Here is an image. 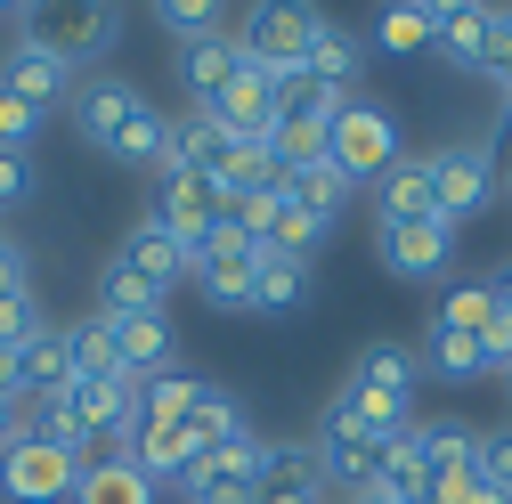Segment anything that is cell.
Here are the masks:
<instances>
[{
  "instance_id": "obj_1",
  "label": "cell",
  "mask_w": 512,
  "mask_h": 504,
  "mask_svg": "<svg viewBox=\"0 0 512 504\" xmlns=\"http://www.w3.org/2000/svg\"><path fill=\"white\" fill-rule=\"evenodd\" d=\"M326 163L350 179V187H366V179H382L399 163V122H391V106H374V98H342L334 106V122H326Z\"/></svg>"
},
{
  "instance_id": "obj_2",
  "label": "cell",
  "mask_w": 512,
  "mask_h": 504,
  "mask_svg": "<svg viewBox=\"0 0 512 504\" xmlns=\"http://www.w3.org/2000/svg\"><path fill=\"white\" fill-rule=\"evenodd\" d=\"M82 488V456H66L57 439H9L0 448V496L9 504H74Z\"/></svg>"
},
{
  "instance_id": "obj_3",
  "label": "cell",
  "mask_w": 512,
  "mask_h": 504,
  "mask_svg": "<svg viewBox=\"0 0 512 504\" xmlns=\"http://www.w3.org/2000/svg\"><path fill=\"white\" fill-rule=\"evenodd\" d=\"M317 33H326V17H317V9L269 0V9H252V17H244L236 49L252 57V66H269V74H301V66H309V49H317Z\"/></svg>"
},
{
  "instance_id": "obj_4",
  "label": "cell",
  "mask_w": 512,
  "mask_h": 504,
  "mask_svg": "<svg viewBox=\"0 0 512 504\" xmlns=\"http://www.w3.org/2000/svg\"><path fill=\"white\" fill-rule=\"evenodd\" d=\"M25 41H41L49 57H66V66L82 74L90 57H106L122 41V17L114 9H25Z\"/></svg>"
},
{
  "instance_id": "obj_5",
  "label": "cell",
  "mask_w": 512,
  "mask_h": 504,
  "mask_svg": "<svg viewBox=\"0 0 512 504\" xmlns=\"http://www.w3.org/2000/svg\"><path fill=\"white\" fill-rule=\"evenodd\" d=\"M252 269H261V244H252V236H236L228 220L204 236V252H196V277H187V285H196L212 309H252Z\"/></svg>"
},
{
  "instance_id": "obj_6",
  "label": "cell",
  "mask_w": 512,
  "mask_h": 504,
  "mask_svg": "<svg viewBox=\"0 0 512 504\" xmlns=\"http://www.w3.org/2000/svg\"><path fill=\"white\" fill-rule=\"evenodd\" d=\"M196 114H212L236 147H269V131H277V74L244 57V66H236V82H228L212 106H196Z\"/></svg>"
},
{
  "instance_id": "obj_7",
  "label": "cell",
  "mask_w": 512,
  "mask_h": 504,
  "mask_svg": "<svg viewBox=\"0 0 512 504\" xmlns=\"http://www.w3.org/2000/svg\"><path fill=\"white\" fill-rule=\"evenodd\" d=\"M155 220H163L187 252H204V236L228 220L220 179H204V171H163V187H155Z\"/></svg>"
},
{
  "instance_id": "obj_8",
  "label": "cell",
  "mask_w": 512,
  "mask_h": 504,
  "mask_svg": "<svg viewBox=\"0 0 512 504\" xmlns=\"http://www.w3.org/2000/svg\"><path fill=\"white\" fill-rule=\"evenodd\" d=\"M488 196H496V163L480 147H439L431 155V204H439L447 228L472 220V212H488Z\"/></svg>"
},
{
  "instance_id": "obj_9",
  "label": "cell",
  "mask_w": 512,
  "mask_h": 504,
  "mask_svg": "<svg viewBox=\"0 0 512 504\" xmlns=\"http://www.w3.org/2000/svg\"><path fill=\"white\" fill-rule=\"evenodd\" d=\"M114 261L131 269L139 285H155L163 301H171V285H187V277H196V252H187V244H179V236H171L155 212H147L131 236H122V244H114Z\"/></svg>"
},
{
  "instance_id": "obj_10",
  "label": "cell",
  "mask_w": 512,
  "mask_h": 504,
  "mask_svg": "<svg viewBox=\"0 0 512 504\" xmlns=\"http://www.w3.org/2000/svg\"><path fill=\"white\" fill-rule=\"evenodd\" d=\"M74 82H82V74L66 66V57H49V49L25 41V33H17V49H9V66H0V90H17V98L41 106V114H49V106H74Z\"/></svg>"
},
{
  "instance_id": "obj_11",
  "label": "cell",
  "mask_w": 512,
  "mask_h": 504,
  "mask_svg": "<svg viewBox=\"0 0 512 504\" xmlns=\"http://www.w3.org/2000/svg\"><path fill=\"white\" fill-rule=\"evenodd\" d=\"M147 98L131 90V82H114V74H90V82H74V131L90 139V147H114L122 139V122H131Z\"/></svg>"
},
{
  "instance_id": "obj_12",
  "label": "cell",
  "mask_w": 512,
  "mask_h": 504,
  "mask_svg": "<svg viewBox=\"0 0 512 504\" xmlns=\"http://www.w3.org/2000/svg\"><path fill=\"white\" fill-rule=\"evenodd\" d=\"M447 261H456V228H447V220L382 228V269H391V277H439Z\"/></svg>"
},
{
  "instance_id": "obj_13",
  "label": "cell",
  "mask_w": 512,
  "mask_h": 504,
  "mask_svg": "<svg viewBox=\"0 0 512 504\" xmlns=\"http://www.w3.org/2000/svg\"><path fill=\"white\" fill-rule=\"evenodd\" d=\"M326 431L358 439V448H391V439L407 431V407H399V399H374V391H358V383H342V399L326 407Z\"/></svg>"
},
{
  "instance_id": "obj_14",
  "label": "cell",
  "mask_w": 512,
  "mask_h": 504,
  "mask_svg": "<svg viewBox=\"0 0 512 504\" xmlns=\"http://www.w3.org/2000/svg\"><path fill=\"white\" fill-rule=\"evenodd\" d=\"M374 212H382V228L439 220V204H431V155H399L391 171H382L374 179Z\"/></svg>"
},
{
  "instance_id": "obj_15",
  "label": "cell",
  "mask_w": 512,
  "mask_h": 504,
  "mask_svg": "<svg viewBox=\"0 0 512 504\" xmlns=\"http://www.w3.org/2000/svg\"><path fill=\"white\" fill-rule=\"evenodd\" d=\"M114 358H122V374H139V383L171 374V366H179V334H171V318H163V309H155V318H122V326H114Z\"/></svg>"
},
{
  "instance_id": "obj_16",
  "label": "cell",
  "mask_w": 512,
  "mask_h": 504,
  "mask_svg": "<svg viewBox=\"0 0 512 504\" xmlns=\"http://www.w3.org/2000/svg\"><path fill=\"white\" fill-rule=\"evenodd\" d=\"M439 49L456 57L464 74H488V66H496V9H480V0L439 9Z\"/></svg>"
},
{
  "instance_id": "obj_17",
  "label": "cell",
  "mask_w": 512,
  "mask_h": 504,
  "mask_svg": "<svg viewBox=\"0 0 512 504\" xmlns=\"http://www.w3.org/2000/svg\"><path fill=\"white\" fill-rule=\"evenodd\" d=\"M261 212H269V236H261V252H285V261H301V269H309V252L326 244V228H334L326 212L293 204L285 187H277V196H261Z\"/></svg>"
},
{
  "instance_id": "obj_18",
  "label": "cell",
  "mask_w": 512,
  "mask_h": 504,
  "mask_svg": "<svg viewBox=\"0 0 512 504\" xmlns=\"http://www.w3.org/2000/svg\"><path fill=\"white\" fill-rule=\"evenodd\" d=\"M66 383H74V350H66V326H49V334H33L17 350V391H25V407H41Z\"/></svg>"
},
{
  "instance_id": "obj_19",
  "label": "cell",
  "mask_w": 512,
  "mask_h": 504,
  "mask_svg": "<svg viewBox=\"0 0 512 504\" xmlns=\"http://www.w3.org/2000/svg\"><path fill=\"white\" fill-rule=\"evenodd\" d=\"M252 504H326L317 448H269V472H261V488H252Z\"/></svg>"
},
{
  "instance_id": "obj_20",
  "label": "cell",
  "mask_w": 512,
  "mask_h": 504,
  "mask_svg": "<svg viewBox=\"0 0 512 504\" xmlns=\"http://www.w3.org/2000/svg\"><path fill=\"white\" fill-rule=\"evenodd\" d=\"M74 504H155V480L139 472V456H90L82 464V488H74Z\"/></svg>"
},
{
  "instance_id": "obj_21",
  "label": "cell",
  "mask_w": 512,
  "mask_h": 504,
  "mask_svg": "<svg viewBox=\"0 0 512 504\" xmlns=\"http://www.w3.org/2000/svg\"><path fill=\"white\" fill-rule=\"evenodd\" d=\"M415 374H423V350H407V342H374L366 358H358V374H350V383L358 391H374V399H415Z\"/></svg>"
},
{
  "instance_id": "obj_22",
  "label": "cell",
  "mask_w": 512,
  "mask_h": 504,
  "mask_svg": "<svg viewBox=\"0 0 512 504\" xmlns=\"http://www.w3.org/2000/svg\"><path fill=\"white\" fill-rule=\"evenodd\" d=\"M236 66H244L236 33H212V41H196V49H179V74H187V90H196V106H212V98L236 82Z\"/></svg>"
},
{
  "instance_id": "obj_23",
  "label": "cell",
  "mask_w": 512,
  "mask_h": 504,
  "mask_svg": "<svg viewBox=\"0 0 512 504\" xmlns=\"http://www.w3.org/2000/svg\"><path fill=\"white\" fill-rule=\"evenodd\" d=\"M496 318H504V309H496V285H488V277L447 285V301H439V326H447V334H472V342H488Z\"/></svg>"
},
{
  "instance_id": "obj_24",
  "label": "cell",
  "mask_w": 512,
  "mask_h": 504,
  "mask_svg": "<svg viewBox=\"0 0 512 504\" xmlns=\"http://www.w3.org/2000/svg\"><path fill=\"white\" fill-rule=\"evenodd\" d=\"M415 448H423V488H431V480H464V472H472V448H480V431H464V423H431V431H415Z\"/></svg>"
},
{
  "instance_id": "obj_25",
  "label": "cell",
  "mask_w": 512,
  "mask_h": 504,
  "mask_svg": "<svg viewBox=\"0 0 512 504\" xmlns=\"http://www.w3.org/2000/svg\"><path fill=\"white\" fill-rule=\"evenodd\" d=\"M155 309H163V293H155V285H139L122 261H106V277H98V309H90V318L122 326V318H155Z\"/></svg>"
},
{
  "instance_id": "obj_26",
  "label": "cell",
  "mask_w": 512,
  "mask_h": 504,
  "mask_svg": "<svg viewBox=\"0 0 512 504\" xmlns=\"http://www.w3.org/2000/svg\"><path fill=\"white\" fill-rule=\"evenodd\" d=\"M423 366L439 374V383H480V374H488V342H472V334H447V326H431V342H423Z\"/></svg>"
},
{
  "instance_id": "obj_27",
  "label": "cell",
  "mask_w": 512,
  "mask_h": 504,
  "mask_svg": "<svg viewBox=\"0 0 512 504\" xmlns=\"http://www.w3.org/2000/svg\"><path fill=\"white\" fill-rule=\"evenodd\" d=\"M66 350H74V383H114V374H122V358H114V326H106V318L66 326Z\"/></svg>"
},
{
  "instance_id": "obj_28",
  "label": "cell",
  "mask_w": 512,
  "mask_h": 504,
  "mask_svg": "<svg viewBox=\"0 0 512 504\" xmlns=\"http://www.w3.org/2000/svg\"><path fill=\"white\" fill-rule=\"evenodd\" d=\"M204 374H187V366H171V374H155L147 383V423H196V407H204Z\"/></svg>"
},
{
  "instance_id": "obj_29",
  "label": "cell",
  "mask_w": 512,
  "mask_h": 504,
  "mask_svg": "<svg viewBox=\"0 0 512 504\" xmlns=\"http://www.w3.org/2000/svg\"><path fill=\"white\" fill-rule=\"evenodd\" d=\"M285 196H293V204H309V212H326V220H334V212L350 204V179H342V171H334L326 155H317V163H293V171H285Z\"/></svg>"
},
{
  "instance_id": "obj_30",
  "label": "cell",
  "mask_w": 512,
  "mask_h": 504,
  "mask_svg": "<svg viewBox=\"0 0 512 504\" xmlns=\"http://www.w3.org/2000/svg\"><path fill=\"white\" fill-rule=\"evenodd\" d=\"M301 74L350 98V74H358V33H342V25L326 17V33H317V49H309V66H301Z\"/></svg>"
},
{
  "instance_id": "obj_31",
  "label": "cell",
  "mask_w": 512,
  "mask_h": 504,
  "mask_svg": "<svg viewBox=\"0 0 512 504\" xmlns=\"http://www.w3.org/2000/svg\"><path fill=\"white\" fill-rule=\"evenodd\" d=\"M374 41L382 49H431L439 41V9H431V0H399V9H382V25H374Z\"/></svg>"
},
{
  "instance_id": "obj_32",
  "label": "cell",
  "mask_w": 512,
  "mask_h": 504,
  "mask_svg": "<svg viewBox=\"0 0 512 504\" xmlns=\"http://www.w3.org/2000/svg\"><path fill=\"white\" fill-rule=\"evenodd\" d=\"M309 285L301 261H285V252H261V269H252V309H293Z\"/></svg>"
},
{
  "instance_id": "obj_33",
  "label": "cell",
  "mask_w": 512,
  "mask_h": 504,
  "mask_svg": "<svg viewBox=\"0 0 512 504\" xmlns=\"http://www.w3.org/2000/svg\"><path fill=\"white\" fill-rule=\"evenodd\" d=\"M163 33L179 41V49H196V41H212V33H228V9H212V0H163Z\"/></svg>"
},
{
  "instance_id": "obj_34",
  "label": "cell",
  "mask_w": 512,
  "mask_h": 504,
  "mask_svg": "<svg viewBox=\"0 0 512 504\" xmlns=\"http://www.w3.org/2000/svg\"><path fill=\"white\" fill-rule=\"evenodd\" d=\"M33 334H49L41 293H33V285H25V293H0V350H25Z\"/></svg>"
},
{
  "instance_id": "obj_35",
  "label": "cell",
  "mask_w": 512,
  "mask_h": 504,
  "mask_svg": "<svg viewBox=\"0 0 512 504\" xmlns=\"http://www.w3.org/2000/svg\"><path fill=\"white\" fill-rule=\"evenodd\" d=\"M33 187H41L33 155H25V147H0V220H9V212H25V204H33Z\"/></svg>"
},
{
  "instance_id": "obj_36",
  "label": "cell",
  "mask_w": 512,
  "mask_h": 504,
  "mask_svg": "<svg viewBox=\"0 0 512 504\" xmlns=\"http://www.w3.org/2000/svg\"><path fill=\"white\" fill-rule=\"evenodd\" d=\"M187 431H196L204 448H220V439H236V431H244V415H236V399H228V391L212 383V391H204V407H196V423H187Z\"/></svg>"
},
{
  "instance_id": "obj_37",
  "label": "cell",
  "mask_w": 512,
  "mask_h": 504,
  "mask_svg": "<svg viewBox=\"0 0 512 504\" xmlns=\"http://www.w3.org/2000/svg\"><path fill=\"white\" fill-rule=\"evenodd\" d=\"M41 122H49L41 106H25L17 90H0V147H25V155H33V139H41Z\"/></svg>"
},
{
  "instance_id": "obj_38",
  "label": "cell",
  "mask_w": 512,
  "mask_h": 504,
  "mask_svg": "<svg viewBox=\"0 0 512 504\" xmlns=\"http://www.w3.org/2000/svg\"><path fill=\"white\" fill-rule=\"evenodd\" d=\"M33 277H25V252L17 244H0V293H25Z\"/></svg>"
},
{
  "instance_id": "obj_39",
  "label": "cell",
  "mask_w": 512,
  "mask_h": 504,
  "mask_svg": "<svg viewBox=\"0 0 512 504\" xmlns=\"http://www.w3.org/2000/svg\"><path fill=\"white\" fill-rule=\"evenodd\" d=\"M9 439H25V399H0V448Z\"/></svg>"
},
{
  "instance_id": "obj_40",
  "label": "cell",
  "mask_w": 512,
  "mask_h": 504,
  "mask_svg": "<svg viewBox=\"0 0 512 504\" xmlns=\"http://www.w3.org/2000/svg\"><path fill=\"white\" fill-rule=\"evenodd\" d=\"M0 399H25L17 391V350H0Z\"/></svg>"
},
{
  "instance_id": "obj_41",
  "label": "cell",
  "mask_w": 512,
  "mask_h": 504,
  "mask_svg": "<svg viewBox=\"0 0 512 504\" xmlns=\"http://www.w3.org/2000/svg\"><path fill=\"white\" fill-rule=\"evenodd\" d=\"M342 504H407V496H391V488H358V496H342Z\"/></svg>"
},
{
  "instance_id": "obj_42",
  "label": "cell",
  "mask_w": 512,
  "mask_h": 504,
  "mask_svg": "<svg viewBox=\"0 0 512 504\" xmlns=\"http://www.w3.org/2000/svg\"><path fill=\"white\" fill-rule=\"evenodd\" d=\"M496 309L512 318V269H496Z\"/></svg>"
},
{
  "instance_id": "obj_43",
  "label": "cell",
  "mask_w": 512,
  "mask_h": 504,
  "mask_svg": "<svg viewBox=\"0 0 512 504\" xmlns=\"http://www.w3.org/2000/svg\"><path fill=\"white\" fill-rule=\"evenodd\" d=\"M504 131H512V90H504Z\"/></svg>"
},
{
  "instance_id": "obj_44",
  "label": "cell",
  "mask_w": 512,
  "mask_h": 504,
  "mask_svg": "<svg viewBox=\"0 0 512 504\" xmlns=\"http://www.w3.org/2000/svg\"><path fill=\"white\" fill-rule=\"evenodd\" d=\"M0 244H9V228H0Z\"/></svg>"
},
{
  "instance_id": "obj_45",
  "label": "cell",
  "mask_w": 512,
  "mask_h": 504,
  "mask_svg": "<svg viewBox=\"0 0 512 504\" xmlns=\"http://www.w3.org/2000/svg\"><path fill=\"white\" fill-rule=\"evenodd\" d=\"M0 17H17V9H0Z\"/></svg>"
},
{
  "instance_id": "obj_46",
  "label": "cell",
  "mask_w": 512,
  "mask_h": 504,
  "mask_svg": "<svg viewBox=\"0 0 512 504\" xmlns=\"http://www.w3.org/2000/svg\"><path fill=\"white\" fill-rule=\"evenodd\" d=\"M504 187H512V179H504Z\"/></svg>"
}]
</instances>
